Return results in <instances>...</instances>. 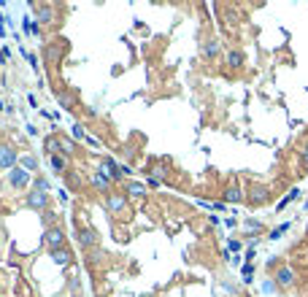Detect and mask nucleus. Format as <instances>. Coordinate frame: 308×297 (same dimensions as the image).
<instances>
[{"mask_svg": "<svg viewBox=\"0 0 308 297\" xmlns=\"http://www.w3.org/2000/svg\"><path fill=\"white\" fill-rule=\"evenodd\" d=\"M100 173H106L108 178H122V176L130 173V168H127V165H116L111 157H106V160L100 162Z\"/></svg>", "mask_w": 308, "mask_h": 297, "instance_id": "nucleus-1", "label": "nucleus"}, {"mask_svg": "<svg viewBox=\"0 0 308 297\" xmlns=\"http://www.w3.org/2000/svg\"><path fill=\"white\" fill-rule=\"evenodd\" d=\"M44 241H46V246H49V252H57V249L65 246V235H62V230H60V227H49V230H46Z\"/></svg>", "mask_w": 308, "mask_h": 297, "instance_id": "nucleus-2", "label": "nucleus"}, {"mask_svg": "<svg viewBox=\"0 0 308 297\" xmlns=\"http://www.w3.org/2000/svg\"><path fill=\"white\" fill-rule=\"evenodd\" d=\"M106 208H108L114 216H122L124 211H127V200H124V195L111 192V195H108V200H106Z\"/></svg>", "mask_w": 308, "mask_h": 297, "instance_id": "nucleus-3", "label": "nucleus"}, {"mask_svg": "<svg viewBox=\"0 0 308 297\" xmlns=\"http://www.w3.org/2000/svg\"><path fill=\"white\" fill-rule=\"evenodd\" d=\"M8 181L14 184V187H19V189H22V187H28V184H30V173H28V170H24V168H11V173H8Z\"/></svg>", "mask_w": 308, "mask_h": 297, "instance_id": "nucleus-4", "label": "nucleus"}, {"mask_svg": "<svg viewBox=\"0 0 308 297\" xmlns=\"http://www.w3.org/2000/svg\"><path fill=\"white\" fill-rule=\"evenodd\" d=\"M78 243L84 249H98V233L95 230H82L78 227Z\"/></svg>", "mask_w": 308, "mask_h": 297, "instance_id": "nucleus-5", "label": "nucleus"}, {"mask_svg": "<svg viewBox=\"0 0 308 297\" xmlns=\"http://www.w3.org/2000/svg\"><path fill=\"white\" fill-rule=\"evenodd\" d=\"M16 162V151L11 146H0V168H14Z\"/></svg>", "mask_w": 308, "mask_h": 297, "instance_id": "nucleus-6", "label": "nucleus"}, {"mask_svg": "<svg viewBox=\"0 0 308 297\" xmlns=\"http://www.w3.org/2000/svg\"><path fill=\"white\" fill-rule=\"evenodd\" d=\"M36 19L41 24H52L54 22V8H49V5H36Z\"/></svg>", "mask_w": 308, "mask_h": 297, "instance_id": "nucleus-7", "label": "nucleus"}, {"mask_svg": "<svg viewBox=\"0 0 308 297\" xmlns=\"http://www.w3.org/2000/svg\"><path fill=\"white\" fill-rule=\"evenodd\" d=\"M28 206H30V208H38V211H49V208H46V206H49V197L41 195V192H32V195L28 197Z\"/></svg>", "mask_w": 308, "mask_h": 297, "instance_id": "nucleus-8", "label": "nucleus"}, {"mask_svg": "<svg viewBox=\"0 0 308 297\" xmlns=\"http://www.w3.org/2000/svg\"><path fill=\"white\" fill-rule=\"evenodd\" d=\"M62 51H65L62 41H54V43H49V46H46V59H49V62H57V59L62 57Z\"/></svg>", "mask_w": 308, "mask_h": 297, "instance_id": "nucleus-9", "label": "nucleus"}, {"mask_svg": "<svg viewBox=\"0 0 308 297\" xmlns=\"http://www.w3.org/2000/svg\"><path fill=\"white\" fill-rule=\"evenodd\" d=\"M52 260H54L60 268H65V265H68V262L73 260V254H70V249L62 246V249H57V252H52Z\"/></svg>", "mask_w": 308, "mask_h": 297, "instance_id": "nucleus-10", "label": "nucleus"}, {"mask_svg": "<svg viewBox=\"0 0 308 297\" xmlns=\"http://www.w3.org/2000/svg\"><path fill=\"white\" fill-rule=\"evenodd\" d=\"M276 281L281 284V287H290V284H294V270L292 268H278Z\"/></svg>", "mask_w": 308, "mask_h": 297, "instance_id": "nucleus-11", "label": "nucleus"}, {"mask_svg": "<svg viewBox=\"0 0 308 297\" xmlns=\"http://www.w3.org/2000/svg\"><path fill=\"white\" fill-rule=\"evenodd\" d=\"M219 49H222V43H219L216 38H211V41H206V43H203V54H206V57H216V54H219Z\"/></svg>", "mask_w": 308, "mask_h": 297, "instance_id": "nucleus-12", "label": "nucleus"}, {"mask_svg": "<svg viewBox=\"0 0 308 297\" xmlns=\"http://www.w3.org/2000/svg\"><path fill=\"white\" fill-rule=\"evenodd\" d=\"M92 187H95V189H108L111 187V178L106 173H92Z\"/></svg>", "mask_w": 308, "mask_h": 297, "instance_id": "nucleus-13", "label": "nucleus"}, {"mask_svg": "<svg viewBox=\"0 0 308 297\" xmlns=\"http://www.w3.org/2000/svg\"><path fill=\"white\" fill-rule=\"evenodd\" d=\"M60 149H62V154H65V157L76 154V143H73L70 138H60Z\"/></svg>", "mask_w": 308, "mask_h": 297, "instance_id": "nucleus-14", "label": "nucleus"}, {"mask_svg": "<svg viewBox=\"0 0 308 297\" xmlns=\"http://www.w3.org/2000/svg\"><path fill=\"white\" fill-rule=\"evenodd\" d=\"M52 165H54V170L62 173V170H68V157H65V154H54V157H52Z\"/></svg>", "mask_w": 308, "mask_h": 297, "instance_id": "nucleus-15", "label": "nucleus"}, {"mask_svg": "<svg viewBox=\"0 0 308 297\" xmlns=\"http://www.w3.org/2000/svg\"><path fill=\"white\" fill-rule=\"evenodd\" d=\"M240 197H244V195H240L238 187H230V189L224 192V200H227V203H240Z\"/></svg>", "mask_w": 308, "mask_h": 297, "instance_id": "nucleus-16", "label": "nucleus"}, {"mask_svg": "<svg viewBox=\"0 0 308 297\" xmlns=\"http://www.w3.org/2000/svg\"><path fill=\"white\" fill-rule=\"evenodd\" d=\"M44 149H46V151H49V154H52V157H54V154H57V151H60V138H46V143H44Z\"/></svg>", "mask_w": 308, "mask_h": 297, "instance_id": "nucleus-17", "label": "nucleus"}, {"mask_svg": "<svg viewBox=\"0 0 308 297\" xmlns=\"http://www.w3.org/2000/svg\"><path fill=\"white\" fill-rule=\"evenodd\" d=\"M127 195H132V197H144V195H146L144 184H127Z\"/></svg>", "mask_w": 308, "mask_h": 297, "instance_id": "nucleus-18", "label": "nucleus"}, {"mask_svg": "<svg viewBox=\"0 0 308 297\" xmlns=\"http://www.w3.org/2000/svg\"><path fill=\"white\" fill-rule=\"evenodd\" d=\"M227 65H232V68L244 65V54H240V51H230V54H227Z\"/></svg>", "mask_w": 308, "mask_h": 297, "instance_id": "nucleus-19", "label": "nucleus"}, {"mask_svg": "<svg viewBox=\"0 0 308 297\" xmlns=\"http://www.w3.org/2000/svg\"><path fill=\"white\" fill-rule=\"evenodd\" d=\"M165 176H168V170H165V165H154V168H152V178H157V181H162Z\"/></svg>", "mask_w": 308, "mask_h": 297, "instance_id": "nucleus-20", "label": "nucleus"}, {"mask_svg": "<svg viewBox=\"0 0 308 297\" xmlns=\"http://www.w3.org/2000/svg\"><path fill=\"white\" fill-rule=\"evenodd\" d=\"M57 100H60V105L70 108V105H73V95H70V92H60V95H57Z\"/></svg>", "mask_w": 308, "mask_h": 297, "instance_id": "nucleus-21", "label": "nucleus"}, {"mask_svg": "<svg viewBox=\"0 0 308 297\" xmlns=\"http://www.w3.org/2000/svg\"><path fill=\"white\" fill-rule=\"evenodd\" d=\"M265 197H268V192H265L262 187H254V189H252V200H254V203H262Z\"/></svg>", "mask_w": 308, "mask_h": 297, "instance_id": "nucleus-22", "label": "nucleus"}, {"mask_svg": "<svg viewBox=\"0 0 308 297\" xmlns=\"http://www.w3.org/2000/svg\"><path fill=\"white\" fill-rule=\"evenodd\" d=\"M36 192H41V195L49 192V181L46 178H36Z\"/></svg>", "mask_w": 308, "mask_h": 297, "instance_id": "nucleus-23", "label": "nucleus"}, {"mask_svg": "<svg viewBox=\"0 0 308 297\" xmlns=\"http://www.w3.org/2000/svg\"><path fill=\"white\" fill-rule=\"evenodd\" d=\"M22 168H24V170H36V168H38V162L32 160V157H24V160H22Z\"/></svg>", "mask_w": 308, "mask_h": 297, "instance_id": "nucleus-24", "label": "nucleus"}, {"mask_svg": "<svg viewBox=\"0 0 308 297\" xmlns=\"http://www.w3.org/2000/svg\"><path fill=\"white\" fill-rule=\"evenodd\" d=\"M54 219H57V216L52 214V211H44V222L49 224V227H52V224H54Z\"/></svg>", "mask_w": 308, "mask_h": 297, "instance_id": "nucleus-25", "label": "nucleus"}, {"mask_svg": "<svg viewBox=\"0 0 308 297\" xmlns=\"http://www.w3.org/2000/svg\"><path fill=\"white\" fill-rule=\"evenodd\" d=\"M284 233H286V224H281L278 230H273V233H270V238H273V241H276V238H278V235H284Z\"/></svg>", "mask_w": 308, "mask_h": 297, "instance_id": "nucleus-26", "label": "nucleus"}, {"mask_svg": "<svg viewBox=\"0 0 308 297\" xmlns=\"http://www.w3.org/2000/svg\"><path fill=\"white\" fill-rule=\"evenodd\" d=\"M73 133H76V138H84V130H82V124H76V127H73Z\"/></svg>", "mask_w": 308, "mask_h": 297, "instance_id": "nucleus-27", "label": "nucleus"}, {"mask_svg": "<svg viewBox=\"0 0 308 297\" xmlns=\"http://www.w3.org/2000/svg\"><path fill=\"white\" fill-rule=\"evenodd\" d=\"M303 157H306V160H308V146H306V149H303Z\"/></svg>", "mask_w": 308, "mask_h": 297, "instance_id": "nucleus-28", "label": "nucleus"}, {"mask_svg": "<svg viewBox=\"0 0 308 297\" xmlns=\"http://www.w3.org/2000/svg\"><path fill=\"white\" fill-rule=\"evenodd\" d=\"M0 111H3V100H0Z\"/></svg>", "mask_w": 308, "mask_h": 297, "instance_id": "nucleus-29", "label": "nucleus"}, {"mask_svg": "<svg viewBox=\"0 0 308 297\" xmlns=\"http://www.w3.org/2000/svg\"><path fill=\"white\" fill-rule=\"evenodd\" d=\"M76 297H78V295H76Z\"/></svg>", "mask_w": 308, "mask_h": 297, "instance_id": "nucleus-30", "label": "nucleus"}]
</instances>
